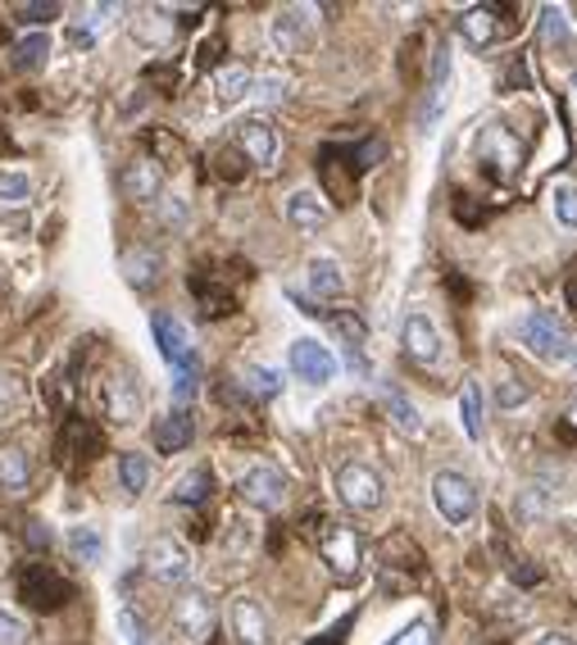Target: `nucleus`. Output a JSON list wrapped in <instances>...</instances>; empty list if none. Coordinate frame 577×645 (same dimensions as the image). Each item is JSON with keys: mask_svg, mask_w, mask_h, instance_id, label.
Listing matches in <instances>:
<instances>
[{"mask_svg": "<svg viewBox=\"0 0 577 645\" xmlns=\"http://www.w3.org/2000/svg\"><path fill=\"white\" fill-rule=\"evenodd\" d=\"M382 410H386V418L396 423L405 437H418V433H423V414H418V405L409 401V395H405L401 387L382 382Z\"/></svg>", "mask_w": 577, "mask_h": 645, "instance_id": "22", "label": "nucleus"}, {"mask_svg": "<svg viewBox=\"0 0 577 645\" xmlns=\"http://www.w3.org/2000/svg\"><path fill=\"white\" fill-rule=\"evenodd\" d=\"M536 645H577V641H573V636H564V632H545Z\"/></svg>", "mask_w": 577, "mask_h": 645, "instance_id": "46", "label": "nucleus"}, {"mask_svg": "<svg viewBox=\"0 0 577 645\" xmlns=\"http://www.w3.org/2000/svg\"><path fill=\"white\" fill-rule=\"evenodd\" d=\"M19 410H23V382L14 373H0V423H14Z\"/></svg>", "mask_w": 577, "mask_h": 645, "instance_id": "37", "label": "nucleus"}, {"mask_svg": "<svg viewBox=\"0 0 577 645\" xmlns=\"http://www.w3.org/2000/svg\"><path fill=\"white\" fill-rule=\"evenodd\" d=\"M327 205H323V196L319 192H291L287 196V223L291 228H300V232H323L327 228Z\"/></svg>", "mask_w": 577, "mask_h": 645, "instance_id": "20", "label": "nucleus"}, {"mask_svg": "<svg viewBox=\"0 0 577 645\" xmlns=\"http://www.w3.org/2000/svg\"><path fill=\"white\" fill-rule=\"evenodd\" d=\"M573 364H577V346H573Z\"/></svg>", "mask_w": 577, "mask_h": 645, "instance_id": "48", "label": "nucleus"}, {"mask_svg": "<svg viewBox=\"0 0 577 645\" xmlns=\"http://www.w3.org/2000/svg\"><path fill=\"white\" fill-rule=\"evenodd\" d=\"M150 437H155V450L160 454H177V450H187L192 446V437H196V427H192V418L187 414H164L160 423H155V433H150Z\"/></svg>", "mask_w": 577, "mask_h": 645, "instance_id": "24", "label": "nucleus"}, {"mask_svg": "<svg viewBox=\"0 0 577 645\" xmlns=\"http://www.w3.org/2000/svg\"><path fill=\"white\" fill-rule=\"evenodd\" d=\"M59 14H65L59 5H19V23H23V27H27V23H33V27H42V23L59 19Z\"/></svg>", "mask_w": 577, "mask_h": 645, "instance_id": "44", "label": "nucleus"}, {"mask_svg": "<svg viewBox=\"0 0 577 645\" xmlns=\"http://www.w3.org/2000/svg\"><path fill=\"white\" fill-rule=\"evenodd\" d=\"M101 410L118 427H132L141 418L146 401H141V378L132 373V368H114V373L101 382Z\"/></svg>", "mask_w": 577, "mask_h": 645, "instance_id": "4", "label": "nucleus"}, {"mask_svg": "<svg viewBox=\"0 0 577 645\" xmlns=\"http://www.w3.org/2000/svg\"><path fill=\"white\" fill-rule=\"evenodd\" d=\"M209 491H215V473H209V469H192L187 477H177L173 500L177 505H200V500H209Z\"/></svg>", "mask_w": 577, "mask_h": 645, "instance_id": "32", "label": "nucleus"}, {"mask_svg": "<svg viewBox=\"0 0 577 645\" xmlns=\"http://www.w3.org/2000/svg\"><path fill=\"white\" fill-rule=\"evenodd\" d=\"M0 645H33V627L14 619L10 609H0Z\"/></svg>", "mask_w": 577, "mask_h": 645, "instance_id": "39", "label": "nucleus"}, {"mask_svg": "<svg viewBox=\"0 0 577 645\" xmlns=\"http://www.w3.org/2000/svg\"><path fill=\"white\" fill-rule=\"evenodd\" d=\"M124 278H128L137 291L155 287V283H160V255H155V251H146V245L128 251V255H124Z\"/></svg>", "mask_w": 577, "mask_h": 645, "instance_id": "26", "label": "nucleus"}, {"mask_svg": "<svg viewBox=\"0 0 577 645\" xmlns=\"http://www.w3.org/2000/svg\"><path fill=\"white\" fill-rule=\"evenodd\" d=\"M551 209L564 228H577V187L573 182H559V187L551 192Z\"/></svg>", "mask_w": 577, "mask_h": 645, "instance_id": "38", "label": "nucleus"}, {"mask_svg": "<svg viewBox=\"0 0 577 645\" xmlns=\"http://www.w3.org/2000/svg\"><path fill=\"white\" fill-rule=\"evenodd\" d=\"M150 473H155V469H150L146 454H137V450H124V454H118V482H124L128 496H141V491L150 486Z\"/></svg>", "mask_w": 577, "mask_h": 645, "instance_id": "29", "label": "nucleus"}, {"mask_svg": "<svg viewBox=\"0 0 577 645\" xmlns=\"http://www.w3.org/2000/svg\"><path fill=\"white\" fill-rule=\"evenodd\" d=\"M287 364H291V373L310 387H327L332 378H337V355H332L323 342H314V336H296L291 350H287Z\"/></svg>", "mask_w": 577, "mask_h": 645, "instance_id": "7", "label": "nucleus"}, {"mask_svg": "<svg viewBox=\"0 0 577 645\" xmlns=\"http://www.w3.org/2000/svg\"><path fill=\"white\" fill-rule=\"evenodd\" d=\"M118 636H124V645H155V636H150V627H146V619L137 609L118 613Z\"/></svg>", "mask_w": 577, "mask_h": 645, "instance_id": "36", "label": "nucleus"}, {"mask_svg": "<svg viewBox=\"0 0 577 645\" xmlns=\"http://www.w3.org/2000/svg\"><path fill=\"white\" fill-rule=\"evenodd\" d=\"M118 187H124V196L137 200V205L160 200V192H164V169H160V160H150V156L128 160L124 173H118Z\"/></svg>", "mask_w": 577, "mask_h": 645, "instance_id": "15", "label": "nucleus"}, {"mask_svg": "<svg viewBox=\"0 0 577 645\" xmlns=\"http://www.w3.org/2000/svg\"><path fill=\"white\" fill-rule=\"evenodd\" d=\"M568 91H573V101H577V69H573V78H568Z\"/></svg>", "mask_w": 577, "mask_h": 645, "instance_id": "47", "label": "nucleus"}, {"mask_svg": "<svg viewBox=\"0 0 577 645\" xmlns=\"http://www.w3.org/2000/svg\"><path fill=\"white\" fill-rule=\"evenodd\" d=\"M513 336L528 355H536L541 364H568L573 359V336L564 332V323L551 310H532L513 323Z\"/></svg>", "mask_w": 577, "mask_h": 645, "instance_id": "1", "label": "nucleus"}, {"mask_svg": "<svg viewBox=\"0 0 577 645\" xmlns=\"http://www.w3.org/2000/svg\"><path fill=\"white\" fill-rule=\"evenodd\" d=\"M496 401H500L505 410H513V405H528V401H532V387H523V378H509V382H500Z\"/></svg>", "mask_w": 577, "mask_h": 645, "instance_id": "41", "label": "nucleus"}, {"mask_svg": "<svg viewBox=\"0 0 577 645\" xmlns=\"http://www.w3.org/2000/svg\"><path fill=\"white\" fill-rule=\"evenodd\" d=\"M401 350H405V359L432 368L441 359V332H437V323L428 314H409L405 327H401Z\"/></svg>", "mask_w": 577, "mask_h": 645, "instance_id": "16", "label": "nucleus"}, {"mask_svg": "<svg viewBox=\"0 0 577 645\" xmlns=\"http://www.w3.org/2000/svg\"><path fill=\"white\" fill-rule=\"evenodd\" d=\"M91 450H96V433L78 418L65 423V433H59V464H65V459H86Z\"/></svg>", "mask_w": 577, "mask_h": 645, "instance_id": "30", "label": "nucleus"}, {"mask_svg": "<svg viewBox=\"0 0 577 645\" xmlns=\"http://www.w3.org/2000/svg\"><path fill=\"white\" fill-rule=\"evenodd\" d=\"M196 382H200L196 368H177V373H173V401H177V405H187L192 395H196Z\"/></svg>", "mask_w": 577, "mask_h": 645, "instance_id": "43", "label": "nucleus"}, {"mask_svg": "<svg viewBox=\"0 0 577 645\" xmlns=\"http://www.w3.org/2000/svg\"><path fill=\"white\" fill-rule=\"evenodd\" d=\"M573 418H577V401H573Z\"/></svg>", "mask_w": 577, "mask_h": 645, "instance_id": "49", "label": "nucleus"}, {"mask_svg": "<svg viewBox=\"0 0 577 645\" xmlns=\"http://www.w3.org/2000/svg\"><path fill=\"white\" fill-rule=\"evenodd\" d=\"M541 42L555 59H573L577 50V37H573V23H568V10L559 5H545L541 10Z\"/></svg>", "mask_w": 577, "mask_h": 645, "instance_id": "19", "label": "nucleus"}, {"mask_svg": "<svg viewBox=\"0 0 577 645\" xmlns=\"http://www.w3.org/2000/svg\"><path fill=\"white\" fill-rule=\"evenodd\" d=\"M460 418H464V433L473 441H482V433H487V405H482L477 382H464V391H460Z\"/></svg>", "mask_w": 577, "mask_h": 645, "instance_id": "28", "label": "nucleus"}, {"mask_svg": "<svg viewBox=\"0 0 577 645\" xmlns=\"http://www.w3.org/2000/svg\"><path fill=\"white\" fill-rule=\"evenodd\" d=\"M228 623H232V636H236L241 645H273L268 609H264L255 596H236L232 609H228Z\"/></svg>", "mask_w": 577, "mask_h": 645, "instance_id": "14", "label": "nucleus"}, {"mask_svg": "<svg viewBox=\"0 0 577 645\" xmlns=\"http://www.w3.org/2000/svg\"><path fill=\"white\" fill-rule=\"evenodd\" d=\"M114 14H118L114 5H86V10H82V23H78V27H86L91 37H101L105 27H109V19H114Z\"/></svg>", "mask_w": 577, "mask_h": 645, "instance_id": "40", "label": "nucleus"}, {"mask_svg": "<svg viewBox=\"0 0 577 645\" xmlns=\"http://www.w3.org/2000/svg\"><path fill=\"white\" fill-rule=\"evenodd\" d=\"M432 505H437V514L446 518L450 528L473 523V514H477V486H473V477L460 473V469H441L432 477Z\"/></svg>", "mask_w": 577, "mask_h": 645, "instance_id": "3", "label": "nucleus"}, {"mask_svg": "<svg viewBox=\"0 0 577 645\" xmlns=\"http://www.w3.org/2000/svg\"><path fill=\"white\" fill-rule=\"evenodd\" d=\"M150 332H155V346L169 359L173 373H177V368H196V342H192V332H187V323H182V319L155 314V319H150Z\"/></svg>", "mask_w": 577, "mask_h": 645, "instance_id": "11", "label": "nucleus"}, {"mask_svg": "<svg viewBox=\"0 0 577 645\" xmlns=\"http://www.w3.org/2000/svg\"><path fill=\"white\" fill-rule=\"evenodd\" d=\"M10 55H14V69L37 73V69L46 65V55H50V37H46V33H27V37H19V42L10 46Z\"/></svg>", "mask_w": 577, "mask_h": 645, "instance_id": "27", "label": "nucleus"}, {"mask_svg": "<svg viewBox=\"0 0 577 645\" xmlns=\"http://www.w3.org/2000/svg\"><path fill=\"white\" fill-rule=\"evenodd\" d=\"M146 573L164 581V587H182V581L192 577V550L173 541V537H160V541H150L146 550Z\"/></svg>", "mask_w": 577, "mask_h": 645, "instance_id": "9", "label": "nucleus"}, {"mask_svg": "<svg viewBox=\"0 0 577 645\" xmlns=\"http://www.w3.org/2000/svg\"><path fill=\"white\" fill-rule=\"evenodd\" d=\"M241 387H246L251 395H259V401H273V395L282 391V373L259 368V364H246V368H241Z\"/></svg>", "mask_w": 577, "mask_h": 645, "instance_id": "33", "label": "nucleus"}, {"mask_svg": "<svg viewBox=\"0 0 577 645\" xmlns=\"http://www.w3.org/2000/svg\"><path fill=\"white\" fill-rule=\"evenodd\" d=\"M319 555H323V564H327L332 573H337L342 581L359 577V568H363V545H359L355 528H346V523H327V528H323V537H319Z\"/></svg>", "mask_w": 577, "mask_h": 645, "instance_id": "5", "label": "nucleus"}, {"mask_svg": "<svg viewBox=\"0 0 577 645\" xmlns=\"http://www.w3.org/2000/svg\"><path fill=\"white\" fill-rule=\"evenodd\" d=\"M69 581L59 577L50 564H27V573L19 577V596L33 604V609H42V613H50V609H59L69 600Z\"/></svg>", "mask_w": 577, "mask_h": 645, "instance_id": "10", "label": "nucleus"}, {"mask_svg": "<svg viewBox=\"0 0 577 645\" xmlns=\"http://www.w3.org/2000/svg\"><path fill=\"white\" fill-rule=\"evenodd\" d=\"M33 200V177L23 169H0V205H27Z\"/></svg>", "mask_w": 577, "mask_h": 645, "instance_id": "34", "label": "nucleus"}, {"mask_svg": "<svg viewBox=\"0 0 577 645\" xmlns=\"http://www.w3.org/2000/svg\"><path fill=\"white\" fill-rule=\"evenodd\" d=\"M337 496L355 514H378L386 500V477L373 464H363V459H346L337 469Z\"/></svg>", "mask_w": 577, "mask_h": 645, "instance_id": "2", "label": "nucleus"}, {"mask_svg": "<svg viewBox=\"0 0 577 645\" xmlns=\"http://www.w3.org/2000/svg\"><path fill=\"white\" fill-rule=\"evenodd\" d=\"M305 283H310V291L319 300H342L346 296V273H342V264L332 255H314L305 264Z\"/></svg>", "mask_w": 577, "mask_h": 645, "instance_id": "21", "label": "nucleus"}, {"mask_svg": "<svg viewBox=\"0 0 577 645\" xmlns=\"http://www.w3.org/2000/svg\"><path fill=\"white\" fill-rule=\"evenodd\" d=\"M236 496L246 500L251 509L273 514V509H282V500H287V477H282V469H273V464H255V469L241 473Z\"/></svg>", "mask_w": 577, "mask_h": 645, "instance_id": "8", "label": "nucleus"}, {"mask_svg": "<svg viewBox=\"0 0 577 645\" xmlns=\"http://www.w3.org/2000/svg\"><path fill=\"white\" fill-rule=\"evenodd\" d=\"M164 223H169V228H173V223H187V205H182L177 196L164 200Z\"/></svg>", "mask_w": 577, "mask_h": 645, "instance_id": "45", "label": "nucleus"}, {"mask_svg": "<svg viewBox=\"0 0 577 645\" xmlns=\"http://www.w3.org/2000/svg\"><path fill=\"white\" fill-rule=\"evenodd\" d=\"M69 550H73V555H78L82 564H101L105 541H101L96 528H73V532H69Z\"/></svg>", "mask_w": 577, "mask_h": 645, "instance_id": "35", "label": "nucleus"}, {"mask_svg": "<svg viewBox=\"0 0 577 645\" xmlns=\"http://www.w3.org/2000/svg\"><path fill=\"white\" fill-rule=\"evenodd\" d=\"M386 645H432V623L428 619H414L405 632H396V641H386Z\"/></svg>", "mask_w": 577, "mask_h": 645, "instance_id": "42", "label": "nucleus"}, {"mask_svg": "<svg viewBox=\"0 0 577 645\" xmlns=\"http://www.w3.org/2000/svg\"><path fill=\"white\" fill-rule=\"evenodd\" d=\"M477 164H487L496 177H509L519 169V141L505 123H487V128L477 133Z\"/></svg>", "mask_w": 577, "mask_h": 645, "instance_id": "12", "label": "nucleus"}, {"mask_svg": "<svg viewBox=\"0 0 577 645\" xmlns=\"http://www.w3.org/2000/svg\"><path fill=\"white\" fill-rule=\"evenodd\" d=\"M273 42H278L282 55H300V46L310 42V19L305 10H282L273 19Z\"/></svg>", "mask_w": 577, "mask_h": 645, "instance_id": "25", "label": "nucleus"}, {"mask_svg": "<svg viewBox=\"0 0 577 645\" xmlns=\"http://www.w3.org/2000/svg\"><path fill=\"white\" fill-rule=\"evenodd\" d=\"M236 150H241V156H246L251 164L273 169V160H278V128H273L268 118H259V114L241 118V123H236Z\"/></svg>", "mask_w": 577, "mask_h": 645, "instance_id": "13", "label": "nucleus"}, {"mask_svg": "<svg viewBox=\"0 0 577 645\" xmlns=\"http://www.w3.org/2000/svg\"><path fill=\"white\" fill-rule=\"evenodd\" d=\"M496 14H500V5H473V10H464V19H460L464 42H469V46H477V50L496 46V42L509 33V23H500Z\"/></svg>", "mask_w": 577, "mask_h": 645, "instance_id": "17", "label": "nucleus"}, {"mask_svg": "<svg viewBox=\"0 0 577 645\" xmlns=\"http://www.w3.org/2000/svg\"><path fill=\"white\" fill-rule=\"evenodd\" d=\"M251 87H255V78H251V69H246V65H228V69H219V73H215V96H219L223 105L241 101Z\"/></svg>", "mask_w": 577, "mask_h": 645, "instance_id": "31", "label": "nucleus"}, {"mask_svg": "<svg viewBox=\"0 0 577 645\" xmlns=\"http://www.w3.org/2000/svg\"><path fill=\"white\" fill-rule=\"evenodd\" d=\"M27 482H33V454H27V446H19V441H5L0 446V486L23 491Z\"/></svg>", "mask_w": 577, "mask_h": 645, "instance_id": "23", "label": "nucleus"}, {"mask_svg": "<svg viewBox=\"0 0 577 645\" xmlns=\"http://www.w3.org/2000/svg\"><path fill=\"white\" fill-rule=\"evenodd\" d=\"M446 82H450V50H437L432 73H428V91H423V110H418V133H432V123L441 118Z\"/></svg>", "mask_w": 577, "mask_h": 645, "instance_id": "18", "label": "nucleus"}, {"mask_svg": "<svg viewBox=\"0 0 577 645\" xmlns=\"http://www.w3.org/2000/svg\"><path fill=\"white\" fill-rule=\"evenodd\" d=\"M173 632L177 641H187V645H200L209 632H215V600H209L205 591H182L173 600Z\"/></svg>", "mask_w": 577, "mask_h": 645, "instance_id": "6", "label": "nucleus"}]
</instances>
